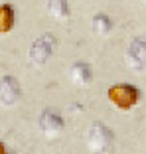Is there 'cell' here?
<instances>
[{"instance_id":"3","label":"cell","mask_w":146,"mask_h":154,"mask_svg":"<svg viewBox=\"0 0 146 154\" xmlns=\"http://www.w3.org/2000/svg\"><path fill=\"white\" fill-rule=\"evenodd\" d=\"M55 50V38L51 34H41L36 40L30 44V50H28V59L30 63L34 65H44L47 59L53 55Z\"/></svg>"},{"instance_id":"11","label":"cell","mask_w":146,"mask_h":154,"mask_svg":"<svg viewBox=\"0 0 146 154\" xmlns=\"http://www.w3.org/2000/svg\"><path fill=\"white\" fill-rule=\"evenodd\" d=\"M0 154H8V152H6V146L2 144V142H0Z\"/></svg>"},{"instance_id":"5","label":"cell","mask_w":146,"mask_h":154,"mask_svg":"<svg viewBox=\"0 0 146 154\" xmlns=\"http://www.w3.org/2000/svg\"><path fill=\"white\" fill-rule=\"evenodd\" d=\"M124 61L134 71H140V69L146 67V36H138L130 42L126 55H124Z\"/></svg>"},{"instance_id":"7","label":"cell","mask_w":146,"mask_h":154,"mask_svg":"<svg viewBox=\"0 0 146 154\" xmlns=\"http://www.w3.org/2000/svg\"><path fill=\"white\" fill-rule=\"evenodd\" d=\"M69 79L77 87H87L93 81V69L87 61H75L69 67Z\"/></svg>"},{"instance_id":"4","label":"cell","mask_w":146,"mask_h":154,"mask_svg":"<svg viewBox=\"0 0 146 154\" xmlns=\"http://www.w3.org/2000/svg\"><path fill=\"white\" fill-rule=\"evenodd\" d=\"M38 127H40V131L44 132L46 138H57L65 128V121L57 111L44 109L40 113V119H38Z\"/></svg>"},{"instance_id":"9","label":"cell","mask_w":146,"mask_h":154,"mask_svg":"<svg viewBox=\"0 0 146 154\" xmlns=\"http://www.w3.org/2000/svg\"><path fill=\"white\" fill-rule=\"evenodd\" d=\"M111 30H113V20H111L109 14L99 12V14H95V16H93V20H91V32L95 34L97 38L109 36Z\"/></svg>"},{"instance_id":"2","label":"cell","mask_w":146,"mask_h":154,"mask_svg":"<svg viewBox=\"0 0 146 154\" xmlns=\"http://www.w3.org/2000/svg\"><path fill=\"white\" fill-rule=\"evenodd\" d=\"M107 97L119 111H130L138 105L140 91H138V87L130 85V83H117V85L109 87Z\"/></svg>"},{"instance_id":"10","label":"cell","mask_w":146,"mask_h":154,"mask_svg":"<svg viewBox=\"0 0 146 154\" xmlns=\"http://www.w3.org/2000/svg\"><path fill=\"white\" fill-rule=\"evenodd\" d=\"M14 24H16V10H14V6L8 4V2L0 4V34L12 32Z\"/></svg>"},{"instance_id":"12","label":"cell","mask_w":146,"mask_h":154,"mask_svg":"<svg viewBox=\"0 0 146 154\" xmlns=\"http://www.w3.org/2000/svg\"><path fill=\"white\" fill-rule=\"evenodd\" d=\"M142 2H144V4H146V0H142Z\"/></svg>"},{"instance_id":"1","label":"cell","mask_w":146,"mask_h":154,"mask_svg":"<svg viewBox=\"0 0 146 154\" xmlns=\"http://www.w3.org/2000/svg\"><path fill=\"white\" fill-rule=\"evenodd\" d=\"M114 142V134L105 122H91L85 132V144L91 154H109Z\"/></svg>"},{"instance_id":"8","label":"cell","mask_w":146,"mask_h":154,"mask_svg":"<svg viewBox=\"0 0 146 154\" xmlns=\"http://www.w3.org/2000/svg\"><path fill=\"white\" fill-rule=\"evenodd\" d=\"M46 8L50 12L51 18H55L57 22H65L71 16L69 10V0H46Z\"/></svg>"},{"instance_id":"6","label":"cell","mask_w":146,"mask_h":154,"mask_svg":"<svg viewBox=\"0 0 146 154\" xmlns=\"http://www.w3.org/2000/svg\"><path fill=\"white\" fill-rule=\"evenodd\" d=\"M22 95L20 83L16 77L4 75L0 79V107H12Z\"/></svg>"}]
</instances>
